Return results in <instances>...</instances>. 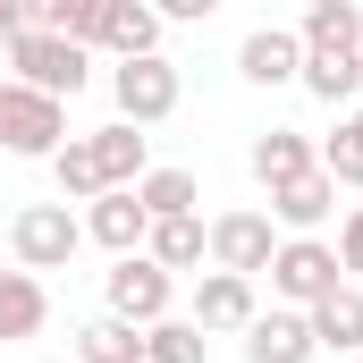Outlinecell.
I'll use <instances>...</instances> for the list:
<instances>
[{
  "mask_svg": "<svg viewBox=\"0 0 363 363\" xmlns=\"http://www.w3.org/2000/svg\"><path fill=\"white\" fill-rule=\"evenodd\" d=\"M0 152L17 161H60L68 152V101H43L26 85H0Z\"/></svg>",
  "mask_w": 363,
  "mask_h": 363,
  "instance_id": "2",
  "label": "cell"
},
{
  "mask_svg": "<svg viewBox=\"0 0 363 363\" xmlns=\"http://www.w3.org/2000/svg\"><path fill=\"white\" fill-rule=\"evenodd\" d=\"M51 178H60V203H101V178H93V152H85V135H68V152L51 161Z\"/></svg>",
  "mask_w": 363,
  "mask_h": 363,
  "instance_id": "25",
  "label": "cell"
},
{
  "mask_svg": "<svg viewBox=\"0 0 363 363\" xmlns=\"http://www.w3.org/2000/svg\"><path fill=\"white\" fill-rule=\"evenodd\" d=\"M321 178H330V186H355V194H363V101L338 118V135L321 144Z\"/></svg>",
  "mask_w": 363,
  "mask_h": 363,
  "instance_id": "23",
  "label": "cell"
},
{
  "mask_svg": "<svg viewBox=\"0 0 363 363\" xmlns=\"http://www.w3.org/2000/svg\"><path fill=\"white\" fill-rule=\"evenodd\" d=\"M144 254H152L161 271H194V262L211 254V228H203V220H152V237H144Z\"/></svg>",
  "mask_w": 363,
  "mask_h": 363,
  "instance_id": "20",
  "label": "cell"
},
{
  "mask_svg": "<svg viewBox=\"0 0 363 363\" xmlns=\"http://www.w3.org/2000/svg\"><path fill=\"white\" fill-rule=\"evenodd\" d=\"M43 321H51V296H43V279H34V271H0V347L34 338Z\"/></svg>",
  "mask_w": 363,
  "mask_h": 363,
  "instance_id": "16",
  "label": "cell"
},
{
  "mask_svg": "<svg viewBox=\"0 0 363 363\" xmlns=\"http://www.w3.org/2000/svg\"><path fill=\"white\" fill-rule=\"evenodd\" d=\"M254 313H262L254 304V279H228V271L194 279V313H186L194 330H254Z\"/></svg>",
  "mask_w": 363,
  "mask_h": 363,
  "instance_id": "10",
  "label": "cell"
},
{
  "mask_svg": "<svg viewBox=\"0 0 363 363\" xmlns=\"http://www.w3.org/2000/svg\"><path fill=\"white\" fill-rule=\"evenodd\" d=\"M144 363H203V330L178 321V313L152 321V330H144Z\"/></svg>",
  "mask_w": 363,
  "mask_h": 363,
  "instance_id": "24",
  "label": "cell"
},
{
  "mask_svg": "<svg viewBox=\"0 0 363 363\" xmlns=\"http://www.w3.org/2000/svg\"><path fill=\"white\" fill-rule=\"evenodd\" d=\"M330 211H338V186L321 178V169H313V178H296V186H279V194H271V228H296V237H313V228H321Z\"/></svg>",
  "mask_w": 363,
  "mask_h": 363,
  "instance_id": "17",
  "label": "cell"
},
{
  "mask_svg": "<svg viewBox=\"0 0 363 363\" xmlns=\"http://www.w3.org/2000/svg\"><path fill=\"white\" fill-rule=\"evenodd\" d=\"M169 17H178V26H194V17H211V0H161V26H169Z\"/></svg>",
  "mask_w": 363,
  "mask_h": 363,
  "instance_id": "27",
  "label": "cell"
},
{
  "mask_svg": "<svg viewBox=\"0 0 363 363\" xmlns=\"http://www.w3.org/2000/svg\"><path fill=\"white\" fill-rule=\"evenodd\" d=\"M304 51H363V9L355 0H313L304 26H296Z\"/></svg>",
  "mask_w": 363,
  "mask_h": 363,
  "instance_id": "18",
  "label": "cell"
},
{
  "mask_svg": "<svg viewBox=\"0 0 363 363\" xmlns=\"http://www.w3.org/2000/svg\"><path fill=\"white\" fill-rule=\"evenodd\" d=\"M101 296H110V321H127V330H152V321H169V296H178V279L161 271L152 254H127L118 271L101 279Z\"/></svg>",
  "mask_w": 363,
  "mask_h": 363,
  "instance_id": "6",
  "label": "cell"
},
{
  "mask_svg": "<svg viewBox=\"0 0 363 363\" xmlns=\"http://www.w3.org/2000/svg\"><path fill=\"white\" fill-rule=\"evenodd\" d=\"M135 203H144V220H194V169H144Z\"/></svg>",
  "mask_w": 363,
  "mask_h": 363,
  "instance_id": "21",
  "label": "cell"
},
{
  "mask_svg": "<svg viewBox=\"0 0 363 363\" xmlns=\"http://www.w3.org/2000/svg\"><path fill=\"white\" fill-rule=\"evenodd\" d=\"M313 169H321V144H313L304 127H271V135L254 144V178L271 186V194L296 186V178H313Z\"/></svg>",
  "mask_w": 363,
  "mask_h": 363,
  "instance_id": "13",
  "label": "cell"
},
{
  "mask_svg": "<svg viewBox=\"0 0 363 363\" xmlns=\"http://www.w3.org/2000/svg\"><path fill=\"white\" fill-rule=\"evenodd\" d=\"M347 271H338V245H321V237H287L271 254V296H287V313H313L321 296H338Z\"/></svg>",
  "mask_w": 363,
  "mask_h": 363,
  "instance_id": "4",
  "label": "cell"
},
{
  "mask_svg": "<svg viewBox=\"0 0 363 363\" xmlns=\"http://www.w3.org/2000/svg\"><path fill=\"white\" fill-rule=\"evenodd\" d=\"M85 237H93V245H110L118 262H127V254H144V237H152V220H144V203H135V186H127V194H101V203H93V211H85Z\"/></svg>",
  "mask_w": 363,
  "mask_h": 363,
  "instance_id": "14",
  "label": "cell"
},
{
  "mask_svg": "<svg viewBox=\"0 0 363 363\" xmlns=\"http://www.w3.org/2000/svg\"><path fill=\"white\" fill-rule=\"evenodd\" d=\"M271 254H279L271 211H220V220H211V271L262 279V271H271Z\"/></svg>",
  "mask_w": 363,
  "mask_h": 363,
  "instance_id": "7",
  "label": "cell"
},
{
  "mask_svg": "<svg viewBox=\"0 0 363 363\" xmlns=\"http://www.w3.org/2000/svg\"><path fill=\"white\" fill-rule=\"evenodd\" d=\"M110 101H118V127H161L186 101L178 60H118V68H110Z\"/></svg>",
  "mask_w": 363,
  "mask_h": 363,
  "instance_id": "5",
  "label": "cell"
},
{
  "mask_svg": "<svg viewBox=\"0 0 363 363\" xmlns=\"http://www.w3.org/2000/svg\"><path fill=\"white\" fill-rule=\"evenodd\" d=\"M237 77H245V85H296V77H304L296 26H254V34L237 43Z\"/></svg>",
  "mask_w": 363,
  "mask_h": 363,
  "instance_id": "9",
  "label": "cell"
},
{
  "mask_svg": "<svg viewBox=\"0 0 363 363\" xmlns=\"http://www.w3.org/2000/svg\"><path fill=\"white\" fill-rule=\"evenodd\" d=\"M77 245H85V220H77L68 203H26V211L9 220V254H17V271H68Z\"/></svg>",
  "mask_w": 363,
  "mask_h": 363,
  "instance_id": "3",
  "label": "cell"
},
{
  "mask_svg": "<svg viewBox=\"0 0 363 363\" xmlns=\"http://www.w3.org/2000/svg\"><path fill=\"white\" fill-rule=\"evenodd\" d=\"M355 363H363V355H355Z\"/></svg>",
  "mask_w": 363,
  "mask_h": 363,
  "instance_id": "29",
  "label": "cell"
},
{
  "mask_svg": "<svg viewBox=\"0 0 363 363\" xmlns=\"http://www.w3.org/2000/svg\"><path fill=\"white\" fill-rule=\"evenodd\" d=\"M304 321H313V347H330V355H347V363L363 355V287H338V296H321Z\"/></svg>",
  "mask_w": 363,
  "mask_h": 363,
  "instance_id": "15",
  "label": "cell"
},
{
  "mask_svg": "<svg viewBox=\"0 0 363 363\" xmlns=\"http://www.w3.org/2000/svg\"><path fill=\"white\" fill-rule=\"evenodd\" d=\"M17 34H26V9H17V0H0V51H9Z\"/></svg>",
  "mask_w": 363,
  "mask_h": 363,
  "instance_id": "28",
  "label": "cell"
},
{
  "mask_svg": "<svg viewBox=\"0 0 363 363\" xmlns=\"http://www.w3.org/2000/svg\"><path fill=\"white\" fill-rule=\"evenodd\" d=\"M93 51H110V60H161V9L152 0H101Z\"/></svg>",
  "mask_w": 363,
  "mask_h": 363,
  "instance_id": "8",
  "label": "cell"
},
{
  "mask_svg": "<svg viewBox=\"0 0 363 363\" xmlns=\"http://www.w3.org/2000/svg\"><path fill=\"white\" fill-rule=\"evenodd\" d=\"M296 85L313 93V101H330V110L355 101L363 93V51H304V77H296Z\"/></svg>",
  "mask_w": 363,
  "mask_h": 363,
  "instance_id": "19",
  "label": "cell"
},
{
  "mask_svg": "<svg viewBox=\"0 0 363 363\" xmlns=\"http://www.w3.org/2000/svg\"><path fill=\"white\" fill-rule=\"evenodd\" d=\"M85 152H93V178H101V194H127V186L144 178V127H93L85 135Z\"/></svg>",
  "mask_w": 363,
  "mask_h": 363,
  "instance_id": "12",
  "label": "cell"
},
{
  "mask_svg": "<svg viewBox=\"0 0 363 363\" xmlns=\"http://www.w3.org/2000/svg\"><path fill=\"white\" fill-rule=\"evenodd\" d=\"M338 271H347V287L363 279V203L347 211V220H338Z\"/></svg>",
  "mask_w": 363,
  "mask_h": 363,
  "instance_id": "26",
  "label": "cell"
},
{
  "mask_svg": "<svg viewBox=\"0 0 363 363\" xmlns=\"http://www.w3.org/2000/svg\"><path fill=\"white\" fill-rule=\"evenodd\" d=\"M321 347H313V321L304 313H254V330H245V363H313Z\"/></svg>",
  "mask_w": 363,
  "mask_h": 363,
  "instance_id": "11",
  "label": "cell"
},
{
  "mask_svg": "<svg viewBox=\"0 0 363 363\" xmlns=\"http://www.w3.org/2000/svg\"><path fill=\"white\" fill-rule=\"evenodd\" d=\"M68 363H144V330H127V321L101 313V321L77 330V355H68Z\"/></svg>",
  "mask_w": 363,
  "mask_h": 363,
  "instance_id": "22",
  "label": "cell"
},
{
  "mask_svg": "<svg viewBox=\"0 0 363 363\" xmlns=\"http://www.w3.org/2000/svg\"><path fill=\"white\" fill-rule=\"evenodd\" d=\"M0 60L17 68L9 85L43 93V101H77V93H85V77H93V51H77V43H60V34H34V26H26V34H17V43H9Z\"/></svg>",
  "mask_w": 363,
  "mask_h": 363,
  "instance_id": "1",
  "label": "cell"
}]
</instances>
